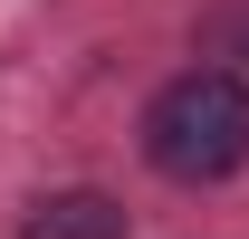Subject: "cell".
I'll list each match as a JSON object with an SVG mask.
<instances>
[{
    "label": "cell",
    "mask_w": 249,
    "mask_h": 239,
    "mask_svg": "<svg viewBox=\"0 0 249 239\" xmlns=\"http://www.w3.org/2000/svg\"><path fill=\"white\" fill-rule=\"evenodd\" d=\"M201 48L230 58V77H249V0H220L211 19H201Z\"/></svg>",
    "instance_id": "obj_3"
},
{
    "label": "cell",
    "mask_w": 249,
    "mask_h": 239,
    "mask_svg": "<svg viewBox=\"0 0 249 239\" xmlns=\"http://www.w3.org/2000/svg\"><path fill=\"white\" fill-rule=\"evenodd\" d=\"M144 163L163 182H230L249 163V77L230 67H182L144 105Z\"/></svg>",
    "instance_id": "obj_1"
},
{
    "label": "cell",
    "mask_w": 249,
    "mask_h": 239,
    "mask_svg": "<svg viewBox=\"0 0 249 239\" xmlns=\"http://www.w3.org/2000/svg\"><path fill=\"white\" fill-rule=\"evenodd\" d=\"M19 239H124V201L115 191H48V201H29Z\"/></svg>",
    "instance_id": "obj_2"
}]
</instances>
